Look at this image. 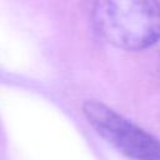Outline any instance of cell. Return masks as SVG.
<instances>
[{
  "instance_id": "obj_1",
  "label": "cell",
  "mask_w": 160,
  "mask_h": 160,
  "mask_svg": "<svg viewBox=\"0 0 160 160\" xmlns=\"http://www.w3.org/2000/svg\"><path fill=\"white\" fill-rule=\"evenodd\" d=\"M91 19L100 36L124 50H144L160 39V4L156 1H98Z\"/></svg>"
},
{
  "instance_id": "obj_2",
  "label": "cell",
  "mask_w": 160,
  "mask_h": 160,
  "mask_svg": "<svg viewBox=\"0 0 160 160\" xmlns=\"http://www.w3.org/2000/svg\"><path fill=\"white\" fill-rule=\"evenodd\" d=\"M82 112L92 129L131 160H160V140L99 101H86Z\"/></svg>"
}]
</instances>
